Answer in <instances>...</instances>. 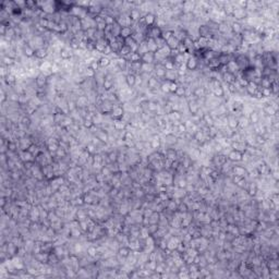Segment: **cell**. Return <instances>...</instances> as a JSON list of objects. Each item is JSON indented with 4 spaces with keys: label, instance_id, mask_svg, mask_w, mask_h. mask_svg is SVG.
<instances>
[{
    "label": "cell",
    "instance_id": "cell-7",
    "mask_svg": "<svg viewBox=\"0 0 279 279\" xmlns=\"http://www.w3.org/2000/svg\"><path fill=\"white\" fill-rule=\"evenodd\" d=\"M113 87V79H111V75L107 74L104 79L103 88H104V91H106V92H110Z\"/></svg>",
    "mask_w": 279,
    "mask_h": 279
},
{
    "label": "cell",
    "instance_id": "cell-8",
    "mask_svg": "<svg viewBox=\"0 0 279 279\" xmlns=\"http://www.w3.org/2000/svg\"><path fill=\"white\" fill-rule=\"evenodd\" d=\"M144 20V23H145V25L147 27H152L154 26V24L156 23V15L153 14V13H147V14H145V17L143 18Z\"/></svg>",
    "mask_w": 279,
    "mask_h": 279
},
{
    "label": "cell",
    "instance_id": "cell-40",
    "mask_svg": "<svg viewBox=\"0 0 279 279\" xmlns=\"http://www.w3.org/2000/svg\"><path fill=\"white\" fill-rule=\"evenodd\" d=\"M86 252H87V255L90 256V257H96V256L98 255V252H97V248L94 245H91L87 248V250H86Z\"/></svg>",
    "mask_w": 279,
    "mask_h": 279
},
{
    "label": "cell",
    "instance_id": "cell-47",
    "mask_svg": "<svg viewBox=\"0 0 279 279\" xmlns=\"http://www.w3.org/2000/svg\"><path fill=\"white\" fill-rule=\"evenodd\" d=\"M172 35H173V31H171V29H167V31H163V33H161V38L167 42Z\"/></svg>",
    "mask_w": 279,
    "mask_h": 279
},
{
    "label": "cell",
    "instance_id": "cell-48",
    "mask_svg": "<svg viewBox=\"0 0 279 279\" xmlns=\"http://www.w3.org/2000/svg\"><path fill=\"white\" fill-rule=\"evenodd\" d=\"M178 87H179V83H178V82H170V83H169V93L175 94Z\"/></svg>",
    "mask_w": 279,
    "mask_h": 279
},
{
    "label": "cell",
    "instance_id": "cell-39",
    "mask_svg": "<svg viewBox=\"0 0 279 279\" xmlns=\"http://www.w3.org/2000/svg\"><path fill=\"white\" fill-rule=\"evenodd\" d=\"M107 157H108L110 163H117V161H118L119 154L117 150H111V152H109L108 154H107Z\"/></svg>",
    "mask_w": 279,
    "mask_h": 279
},
{
    "label": "cell",
    "instance_id": "cell-15",
    "mask_svg": "<svg viewBox=\"0 0 279 279\" xmlns=\"http://www.w3.org/2000/svg\"><path fill=\"white\" fill-rule=\"evenodd\" d=\"M231 171L234 173V176H239V177H245V175H248L246 169L242 166H232Z\"/></svg>",
    "mask_w": 279,
    "mask_h": 279
},
{
    "label": "cell",
    "instance_id": "cell-35",
    "mask_svg": "<svg viewBox=\"0 0 279 279\" xmlns=\"http://www.w3.org/2000/svg\"><path fill=\"white\" fill-rule=\"evenodd\" d=\"M231 32H233L234 33V35H237V34H241L242 31H243V27H242V25L239 23V22H234V23L231 24Z\"/></svg>",
    "mask_w": 279,
    "mask_h": 279
},
{
    "label": "cell",
    "instance_id": "cell-51",
    "mask_svg": "<svg viewBox=\"0 0 279 279\" xmlns=\"http://www.w3.org/2000/svg\"><path fill=\"white\" fill-rule=\"evenodd\" d=\"M187 184H189V182H187V179H180L179 181L177 182V187H179V189H187Z\"/></svg>",
    "mask_w": 279,
    "mask_h": 279
},
{
    "label": "cell",
    "instance_id": "cell-42",
    "mask_svg": "<svg viewBox=\"0 0 279 279\" xmlns=\"http://www.w3.org/2000/svg\"><path fill=\"white\" fill-rule=\"evenodd\" d=\"M70 48L73 50L80 49V40L76 39L75 37H72L70 39Z\"/></svg>",
    "mask_w": 279,
    "mask_h": 279
},
{
    "label": "cell",
    "instance_id": "cell-17",
    "mask_svg": "<svg viewBox=\"0 0 279 279\" xmlns=\"http://www.w3.org/2000/svg\"><path fill=\"white\" fill-rule=\"evenodd\" d=\"M35 82H36V85H37L38 87H44V86L48 83V77L45 74L40 73V74L37 75Z\"/></svg>",
    "mask_w": 279,
    "mask_h": 279
},
{
    "label": "cell",
    "instance_id": "cell-22",
    "mask_svg": "<svg viewBox=\"0 0 279 279\" xmlns=\"http://www.w3.org/2000/svg\"><path fill=\"white\" fill-rule=\"evenodd\" d=\"M159 83H158V79L155 76H150L148 77L147 80V87L150 88V90H155V88H158Z\"/></svg>",
    "mask_w": 279,
    "mask_h": 279
},
{
    "label": "cell",
    "instance_id": "cell-50",
    "mask_svg": "<svg viewBox=\"0 0 279 279\" xmlns=\"http://www.w3.org/2000/svg\"><path fill=\"white\" fill-rule=\"evenodd\" d=\"M177 50H178V52H179L180 55L187 54V47L184 46V45H183V43H181V42H180V43H179V45H178Z\"/></svg>",
    "mask_w": 279,
    "mask_h": 279
},
{
    "label": "cell",
    "instance_id": "cell-49",
    "mask_svg": "<svg viewBox=\"0 0 279 279\" xmlns=\"http://www.w3.org/2000/svg\"><path fill=\"white\" fill-rule=\"evenodd\" d=\"M261 91V94H262L263 98L264 97H271V95H273V93H271V88H260Z\"/></svg>",
    "mask_w": 279,
    "mask_h": 279
},
{
    "label": "cell",
    "instance_id": "cell-20",
    "mask_svg": "<svg viewBox=\"0 0 279 279\" xmlns=\"http://www.w3.org/2000/svg\"><path fill=\"white\" fill-rule=\"evenodd\" d=\"M179 43H180L179 40H178L177 38H176L175 36L172 35L166 42V45H167V47H168L170 50H175V49H177V47H178V45H179Z\"/></svg>",
    "mask_w": 279,
    "mask_h": 279
},
{
    "label": "cell",
    "instance_id": "cell-36",
    "mask_svg": "<svg viewBox=\"0 0 279 279\" xmlns=\"http://www.w3.org/2000/svg\"><path fill=\"white\" fill-rule=\"evenodd\" d=\"M246 191H248V194L250 196H255L256 195V193H257L258 192V187H257V186H256L255 183H250L249 184V187H248V189H246Z\"/></svg>",
    "mask_w": 279,
    "mask_h": 279
},
{
    "label": "cell",
    "instance_id": "cell-46",
    "mask_svg": "<svg viewBox=\"0 0 279 279\" xmlns=\"http://www.w3.org/2000/svg\"><path fill=\"white\" fill-rule=\"evenodd\" d=\"M85 75H86V77H90V79H94V77L96 76V71H95V70H93L92 68H91L90 66H88V67L86 68V70H85Z\"/></svg>",
    "mask_w": 279,
    "mask_h": 279
},
{
    "label": "cell",
    "instance_id": "cell-45",
    "mask_svg": "<svg viewBox=\"0 0 279 279\" xmlns=\"http://www.w3.org/2000/svg\"><path fill=\"white\" fill-rule=\"evenodd\" d=\"M159 108V105L155 102H148V111L150 113H156Z\"/></svg>",
    "mask_w": 279,
    "mask_h": 279
},
{
    "label": "cell",
    "instance_id": "cell-4",
    "mask_svg": "<svg viewBox=\"0 0 279 279\" xmlns=\"http://www.w3.org/2000/svg\"><path fill=\"white\" fill-rule=\"evenodd\" d=\"M113 125L116 131H124L125 128L128 127V123L125 121H123L122 119H113Z\"/></svg>",
    "mask_w": 279,
    "mask_h": 279
},
{
    "label": "cell",
    "instance_id": "cell-26",
    "mask_svg": "<svg viewBox=\"0 0 279 279\" xmlns=\"http://www.w3.org/2000/svg\"><path fill=\"white\" fill-rule=\"evenodd\" d=\"M132 34H133V31H132L131 27H121L120 31V37L125 39L128 37H131Z\"/></svg>",
    "mask_w": 279,
    "mask_h": 279
},
{
    "label": "cell",
    "instance_id": "cell-41",
    "mask_svg": "<svg viewBox=\"0 0 279 279\" xmlns=\"http://www.w3.org/2000/svg\"><path fill=\"white\" fill-rule=\"evenodd\" d=\"M213 94H214L216 97H224L225 96V90L223 88V86H220V87H215L213 88Z\"/></svg>",
    "mask_w": 279,
    "mask_h": 279
},
{
    "label": "cell",
    "instance_id": "cell-52",
    "mask_svg": "<svg viewBox=\"0 0 279 279\" xmlns=\"http://www.w3.org/2000/svg\"><path fill=\"white\" fill-rule=\"evenodd\" d=\"M83 125H84V128H86V129H92V128L94 127V122H93V120L92 119H84V122H83Z\"/></svg>",
    "mask_w": 279,
    "mask_h": 279
},
{
    "label": "cell",
    "instance_id": "cell-53",
    "mask_svg": "<svg viewBox=\"0 0 279 279\" xmlns=\"http://www.w3.org/2000/svg\"><path fill=\"white\" fill-rule=\"evenodd\" d=\"M169 83H170V82L165 81L161 84V90L163 91L164 93H169Z\"/></svg>",
    "mask_w": 279,
    "mask_h": 279
},
{
    "label": "cell",
    "instance_id": "cell-25",
    "mask_svg": "<svg viewBox=\"0 0 279 279\" xmlns=\"http://www.w3.org/2000/svg\"><path fill=\"white\" fill-rule=\"evenodd\" d=\"M125 60L128 62H140L141 61V55L139 52H131L128 57H125Z\"/></svg>",
    "mask_w": 279,
    "mask_h": 279
},
{
    "label": "cell",
    "instance_id": "cell-29",
    "mask_svg": "<svg viewBox=\"0 0 279 279\" xmlns=\"http://www.w3.org/2000/svg\"><path fill=\"white\" fill-rule=\"evenodd\" d=\"M129 17L132 22H136L139 21V20H141V12H140V10H138V9H132V10L130 11Z\"/></svg>",
    "mask_w": 279,
    "mask_h": 279
},
{
    "label": "cell",
    "instance_id": "cell-12",
    "mask_svg": "<svg viewBox=\"0 0 279 279\" xmlns=\"http://www.w3.org/2000/svg\"><path fill=\"white\" fill-rule=\"evenodd\" d=\"M263 111L266 116L268 117H275L276 113H277V110L271 106V104H264V107H263Z\"/></svg>",
    "mask_w": 279,
    "mask_h": 279
},
{
    "label": "cell",
    "instance_id": "cell-44",
    "mask_svg": "<svg viewBox=\"0 0 279 279\" xmlns=\"http://www.w3.org/2000/svg\"><path fill=\"white\" fill-rule=\"evenodd\" d=\"M186 94H187L186 87H184V86H182V85H180V84H179V87L177 88V91H176L175 95L177 96V97H182V96H186Z\"/></svg>",
    "mask_w": 279,
    "mask_h": 279
},
{
    "label": "cell",
    "instance_id": "cell-24",
    "mask_svg": "<svg viewBox=\"0 0 279 279\" xmlns=\"http://www.w3.org/2000/svg\"><path fill=\"white\" fill-rule=\"evenodd\" d=\"M59 57L62 60H70L71 57H72V52L69 49H67V48H61L59 50Z\"/></svg>",
    "mask_w": 279,
    "mask_h": 279
},
{
    "label": "cell",
    "instance_id": "cell-54",
    "mask_svg": "<svg viewBox=\"0 0 279 279\" xmlns=\"http://www.w3.org/2000/svg\"><path fill=\"white\" fill-rule=\"evenodd\" d=\"M54 203H55V205H54L55 208H57V206H58V202H57V201L55 200V202H54ZM48 205H49V206H50V209H51V205H52V202H51V201H49V202H48Z\"/></svg>",
    "mask_w": 279,
    "mask_h": 279
},
{
    "label": "cell",
    "instance_id": "cell-34",
    "mask_svg": "<svg viewBox=\"0 0 279 279\" xmlns=\"http://www.w3.org/2000/svg\"><path fill=\"white\" fill-rule=\"evenodd\" d=\"M148 220H150V224H158L159 220H161V213L153 212L152 215L148 217Z\"/></svg>",
    "mask_w": 279,
    "mask_h": 279
},
{
    "label": "cell",
    "instance_id": "cell-11",
    "mask_svg": "<svg viewBox=\"0 0 279 279\" xmlns=\"http://www.w3.org/2000/svg\"><path fill=\"white\" fill-rule=\"evenodd\" d=\"M179 79V75L177 73V70H170L166 71V75H165V80L168 82H177Z\"/></svg>",
    "mask_w": 279,
    "mask_h": 279
},
{
    "label": "cell",
    "instance_id": "cell-30",
    "mask_svg": "<svg viewBox=\"0 0 279 279\" xmlns=\"http://www.w3.org/2000/svg\"><path fill=\"white\" fill-rule=\"evenodd\" d=\"M161 138H159L158 135L153 136V139L150 140V146H152V148H154V150H158V148L161 147Z\"/></svg>",
    "mask_w": 279,
    "mask_h": 279
},
{
    "label": "cell",
    "instance_id": "cell-28",
    "mask_svg": "<svg viewBox=\"0 0 279 279\" xmlns=\"http://www.w3.org/2000/svg\"><path fill=\"white\" fill-rule=\"evenodd\" d=\"M110 63H111V60L107 56H102L99 59H98L99 68H103V69H104V68H107Z\"/></svg>",
    "mask_w": 279,
    "mask_h": 279
},
{
    "label": "cell",
    "instance_id": "cell-6",
    "mask_svg": "<svg viewBox=\"0 0 279 279\" xmlns=\"http://www.w3.org/2000/svg\"><path fill=\"white\" fill-rule=\"evenodd\" d=\"M227 127L230 130H232V131H234L237 128H239V120H238V118H235L234 116H228Z\"/></svg>",
    "mask_w": 279,
    "mask_h": 279
},
{
    "label": "cell",
    "instance_id": "cell-37",
    "mask_svg": "<svg viewBox=\"0 0 279 279\" xmlns=\"http://www.w3.org/2000/svg\"><path fill=\"white\" fill-rule=\"evenodd\" d=\"M15 62H17V61L14 60V58L9 56H4L3 59H2V63H3V66H6V67H11V66L15 65Z\"/></svg>",
    "mask_w": 279,
    "mask_h": 279
},
{
    "label": "cell",
    "instance_id": "cell-5",
    "mask_svg": "<svg viewBox=\"0 0 279 279\" xmlns=\"http://www.w3.org/2000/svg\"><path fill=\"white\" fill-rule=\"evenodd\" d=\"M221 77L224 79V81L226 82L227 84H232L235 82V80H237V77H235V75L233 74V73L229 72V71H224L223 73H221Z\"/></svg>",
    "mask_w": 279,
    "mask_h": 279
},
{
    "label": "cell",
    "instance_id": "cell-3",
    "mask_svg": "<svg viewBox=\"0 0 279 279\" xmlns=\"http://www.w3.org/2000/svg\"><path fill=\"white\" fill-rule=\"evenodd\" d=\"M242 157H243V153L232 150H230V152L228 153V157H227V158L229 159L230 161H242Z\"/></svg>",
    "mask_w": 279,
    "mask_h": 279
},
{
    "label": "cell",
    "instance_id": "cell-18",
    "mask_svg": "<svg viewBox=\"0 0 279 279\" xmlns=\"http://www.w3.org/2000/svg\"><path fill=\"white\" fill-rule=\"evenodd\" d=\"M245 91H246V93H248L249 95L254 96L256 94V92L258 91V85L256 83H254V82H249L248 86L245 87Z\"/></svg>",
    "mask_w": 279,
    "mask_h": 279
},
{
    "label": "cell",
    "instance_id": "cell-10",
    "mask_svg": "<svg viewBox=\"0 0 279 279\" xmlns=\"http://www.w3.org/2000/svg\"><path fill=\"white\" fill-rule=\"evenodd\" d=\"M142 63H153L155 61V54L154 52H145L141 56Z\"/></svg>",
    "mask_w": 279,
    "mask_h": 279
},
{
    "label": "cell",
    "instance_id": "cell-23",
    "mask_svg": "<svg viewBox=\"0 0 279 279\" xmlns=\"http://www.w3.org/2000/svg\"><path fill=\"white\" fill-rule=\"evenodd\" d=\"M232 15L238 20H241V19H245L246 17V12H245V9L243 8H240V9H234L232 12Z\"/></svg>",
    "mask_w": 279,
    "mask_h": 279
},
{
    "label": "cell",
    "instance_id": "cell-31",
    "mask_svg": "<svg viewBox=\"0 0 279 279\" xmlns=\"http://www.w3.org/2000/svg\"><path fill=\"white\" fill-rule=\"evenodd\" d=\"M189 109H190V113H192V115H196V113H198V110H200V106L197 105V103L195 102V100H190L189 102Z\"/></svg>",
    "mask_w": 279,
    "mask_h": 279
},
{
    "label": "cell",
    "instance_id": "cell-14",
    "mask_svg": "<svg viewBox=\"0 0 279 279\" xmlns=\"http://www.w3.org/2000/svg\"><path fill=\"white\" fill-rule=\"evenodd\" d=\"M202 121L205 123V125H207V127H212V125H214V124H215L214 117L210 115L209 113H203V116H202Z\"/></svg>",
    "mask_w": 279,
    "mask_h": 279
},
{
    "label": "cell",
    "instance_id": "cell-9",
    "mask_svg": "<svg viewBox=\"0 0 279 279\" xmlns=\"http://www.w3.org/2000/svg\"><path fill=\"white\" fill-rule=\"evenodd\" d=\"M75 103H76V107L80 109L87 108V106L90 105V100H88V97H86V96H80Z\"/></svg>",
    "mask_w": 279,
    "mask_h": 279
},
{
    "label": "cell",
    "instance_id": "cell-55",
    "mask_svg": "<svg viewBox=\"0 0 279 279\" xmlns=\"http://www.w3.org/2000/svg\"><path fill=\"white\" fill-rule=\"evenodd\" d=\"M248 51H249V52H253V59H254L255 57L257 56V54H256V51H255V50H253V51H252V50H251V49H249ZM250 56H252V54H250ZM250 60H252V57H251V59H250Z\"/></svg>",
    "mask_w": 279,
    "mask_h": 279
},
{
    "label": "cell",
    "instance_id": "cell-21",
    "mask_svg": "<svg viewBox=\"0 0 279 279\" xmlns=\"http://www.w3.org/2000/svg\"><path fill=\"white\" fill-rule=\"evenodd\" d=\"M131 253H132V250L128 245L127 246H120V248L118 249V255L120 256V257L127 258L128 256L131 254Z\"/></svg>",
    "mask_w": 279,
    "mask_h": 279
},
{
    "label": "cell",
    "instance_id": "cell-13",
    "mask_svg": "<svg viewBox=\"0 0 279 279\" xmlns=\"http://www.w3.org/2000/svg\"><path fill=\"white\" fill-rule=\"evenodd\" d=\"M125 83H127L128 87H133L136 84V75L133 73H128L125 75Z\"/></svg>",
    "mask_w": 279,
    "mask_h": 279
},
{
    "label": "cell",
    "instance_id": "cell-56",
    "mask_svg": "<svg viewBox=\"0 0 279 279\" xmlns=\"http://www.w3.org/2000/svg\"><path fill=\"white\" fill-rule=\"evenodd\" d=\"M273 177L275 178V180H276V181H277V180H278V172H277V171L273 172Z\"/></svg>",
    "mask_w": 279,
    "mask_h": 279
},
{
    "label": "cell",
    "instance_id": "cell-33",
    "mask_svg": "<svg viewBox=\"0 0 279 279\" xmlns=\"http://www.w3.org/2000/svg\"><path fill=\"white\" fill-rule=\"evenodd\" d=\"M238 120H239V128L242 130L246 129V128L250 125V121H249V118H246V117L242 116L241 118H238Z\"/></svg>",
    "mask_w": 279,
    "mask_h": 279
},
{
    "label": "cell",
    "instance_id": "cell-27",
    "mask_svg": "<svg viewBox=\"0 0 279 279\" xmlns=\"http://www.w3.org/2000/svg\"><path fill=\"white\" fill-rule=\"evenodd\" d=\"M260 119H261V116H260V113H258V111H256V110L251 111L250 117H249V121H250V123L256 124V123H258Z\"/></svg>",
    "mask_w": 279,
    "mask_h": 279
},
{
    "label": "cell",
    "instance_id": "cell-43",
    "mask_svg": "<svg viewBox=\"0 0 279 279\" xmlns=\"http://www.w3.org/2000/svg\"><path fill=\"white\" fill-rule=\"evenodd\" d=\"M86 150V152H87L90 155L96 154V145H94L92 142H91V143H88L87 145L85 146V150Z\"/></svg>",
    "mask_w": 279,
    "mask_h": 279
},
{
    "label": "cell",
    "instance_id": "cell-2",
    "mask_svg": "<svg viewBox=\"0 0 279 279\" xmlns=\"http://www.w3.org/2000/svg\"><path fill=\"white\" fill-rule=\"evenodd\" d=\"M186 67L190 71H195L198 67V61L194 56H190L186 62Z\"/></svg>",
    "mask_w": 279,
    "mask_h": 279
},
{
    "label": "cell",
    "instance_id": "cell-1",
    "mask_svg": "<svg viewBox=\"0 0 279 279\" xmlns=\"http://www.w3.org/2000/svg\"><path fill=\"white\" fill-rule=\"evenodd\" d=\"M110 115L113 119H121L122 116L124 115V109H123V107L120 106V105H116V106H113V109H111Z\"/></svg>",
    "mask_w": 279,
    "mask_h": 279
},
{
    "label": "cell",
    "instance_id": "cell-19",
    "mask_svg": "<svg viewBox=\"0 0 279 279\" xmlns=\"http://www.w3.org/2000/svg\"><path fill=\"white\" fill-rule=\"evenodd\" d=\"M48 56V49L47 47L36 48L35 49V57L37 59H44Z\"/></svg>",
    "mask_w": 279,
    "mask_h": 279
},
{
    "label": "cell",
    "instance_id": "cell-38",
    "mask_svg": "<svg viewBox=\"0 0 279 279\" xmlns=\"http://www.w3.org/2000/svg\"><path fill=\"white\" fill-rule=\"evenodd\" d=\"M6 82L9 86H13L15 83H17V76H15L13 73H9L6 76Z\"/></svg>",
    "mask_w": 279,
    "mask_h": 279
},
{
    "label": "cell",
    "instance_id": "cell-32",
    "mask_svg": "<svg viewBox=\"0 0 279 279\" xmlns=\"http://www.w3.org/2000/svg\"><path fill=\"white\" fill-rule=\"evenodd\" d=\"M154 70H155V66H153V63H142L141 71L143 73H145V74L152 73Z\"/></svg>",
    "mask_w": 279,
    "mask_h": 279
},
{
    "label": "cell",
    "instance_id": "cell-16",
    "mask_svg": "<svg viewBox=\"0 0 279 279\" xmlns=\"http://www.w3.org/2000/svg\"><path fill=\"white\" fill-rule=\"evenodd\" d=\"M95 136L103 143H107L109 140V134L107 132H105L104 130H97L95 133Z\"/></svg>",
    "mask_w": 279,
    "mask_h": 279
}]
</instances>
